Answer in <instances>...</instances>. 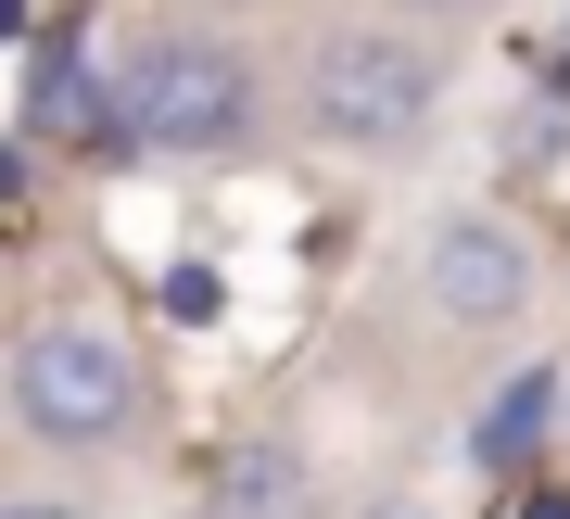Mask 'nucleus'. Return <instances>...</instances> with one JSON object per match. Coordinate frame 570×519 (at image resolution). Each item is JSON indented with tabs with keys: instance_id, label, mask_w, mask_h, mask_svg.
<instances>
[{
	"instance_id": "obj_8",
	"label": "nucleus",
	"mask_w": 570,
	"mask_h": 519,
	"mask_svg": "<svg viewBox=\"0 0 570 519\" xmlns=\"http://www.w3.org/2000/svg\"><path fill=\"white\" fill-rule=\"evenodd\" d=\"M381 13H406V26H469V13H494V0H381Z\"/></svg>"
},
{
	"instance_id": "obj_3",
	"label": "nucleus",
	"mask_w": 570,
	"mask_h": 519,
	"mask_svg": "<svg viewBox=\"0 0 570 519\" xmlns=\"http://www.w3.org/2000/svg\"><path fill=\"white\" fill-rule=\"evenodd\" d=\"M0 393H13V431L51 443V457H89V443H127L153 419V368L140 342L102 330V317H39L13 342V368H0Z\"/></svg>"
},
{
	"instance_id": "obj_5",
	"label": "nucleus",
	"mask_w": 570,
	"mask_h": 519,
	"mask_svg": "<svg viewBox=\"0 0 570 519\" xmlns=\"http://www.w3.org/2000/svg\"><path fill=\"white\" fill-rule=\"evenodd\" d=\"M13 127L39 153H127V127H115V51H89V39H39L26 51V89H13Z\"/></svg>"
},
{
	"instance_id": "obj_9",
	"label": "nucleus",
	"mask_w": 570,
	"mask_h": 519,
	"mask_svg": "<svg viewBox=\"0 0 570 519\" xmlns=\"http://www.w3.org/2000/svg\"><path fill=\"white\" fill-rule=\"evenodd\" d=\"M0 519H89L77 494H0Z\"/></svg>"
},
{
	"instance_id": "obj_7",
	"label": "nucleus",
	"mask_w": 570,
	"mask_h": 519,
	"mask_svg": "<svg viewBox=\"0 0 570 519\" xmlns=\"http://www.w3.org/2000/svg\"><path fill=\"white\" fill-rule=\"evenodd\" d=\"M546 431H558V368H520V380H494V405L469 419V457L482 469H532Z\"/></svg>"
},
{
	"instance_id": "obj_6",
	"label": "nucleus",
	"mask_w": 570,
	"mask_h": 519,
	"mask_svg": "<svg viewBox=\"0 0 570 519\" xmlns=\"http://www.w3.org/2000/svg\"><path fill=\"white\" fill-rule=\"evenodd\" d=\"M204 519H317V481H305V443H242V457L216 469V507Z\"/></svg>"
},
{
	"instance_id": "obj_12",
	"label": "nucleus",
	"mask_w": 570,
	"mask_h": 519,
	"mask_svg": "<svg viewBox=\"0 0 570 519\" xmlns=\"http://www.w3.org/2000/svg\"><path fill=\"white\" fill-rule=\"evenodd\" d=\"M558 77H570V26H558Z\"/></svg>"
},
{
	"instance_id": "obj_11",
	"label": "nucleus",
	"mask_w": 570,
	"mask_h": 519,
	"mask_svg": "<svg viewBox=\"0 0 570 519\" xmlns=\"http://www.w3.org/2000/svg\"><path fill=\"white\" fill-rule=\"evenodd\" d=\"M355 519H431V494H406V481H393V494H367Z\"/></svg>"
},
{
	"instance_id": "obj_10",
	"label": "nucleus",
	"mask_w": 570,
	"mask_h": 519,
	"mask_svg": "<svg viewBox=\"0 0 570 519\" xmlns=\"http://www.w3.org/2000/svg\"><path fill=\"white\" fill-rule=\"evenodd\" d=\"M26 153H39V140L13 127V140H0V203H26Z\"/></svg>"
},
{
	"instance_id": "obj_1",
	"label": "nucleus",
	"mask_w": 570,
	"mask_h": 519,
	"mask_svg": "<svg viewBox=\"0 0 570 519\" xmlns=\"http://www.w3.org/2000/svg\"><path fill=\"white\" fill-rule=\"evenodd\" d=\"M115 127L140 165H254L266 140V77L216 26H140L115 51Z\"/></svg>"
},
{
	"instance_id": "obj_2",
	"label": "nucleus",
	"mask_w": 570,
	"mask_h": 519,
	"mask_svg": "<svg viewBox=\"0 0 570 519\" xmlns=\"http://www.w3.org/2000/svg\"><path fill=\"white\" fill-rule=\"evenodd\" d=\"M444 26H406V13H367V26H330V39L305 51V77H292V101H305V140L355 153V165H393L431 140V115H444Z\"/></svg>"
},
{
	"instance_id": "obj_4",
	"label": "nucleus",
	"mask_w": 570,
	"mask_h": 519,
	"mask_svg": "<svg viewBox=\"0 0 570 519\" xmlns=\"http://www.w3.org/2000/svg\"><path fill=\"white\" fill-rule=\"evenodd\" d=\"M532 241L508 216H482V203H456V216H431L419 241V292H431V317L444 330H520V304H532Z\"/></svg>"
}]
</instances>
